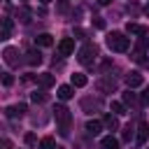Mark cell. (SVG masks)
<instances>
[{"instance_id": "6da1fadb", "label": "cell", "mask_w": 149, "mask_h": 149, "mask_svg": "<svg viewBox=\"0 0 149 149\" xmlns=\"http://www.w3.org/2000/svg\"><path fill=\"white\" fill-rule=\"evenodd\" d=\"M54 119H56V123H58V133L65 137V135L70 133V123H72L70 109L63 107V105H56V107H54Z\"/></svg>"}, {"instance_id": "7a4b0ae2", "label": "cell", "mask_w": 149, "mask_h": 149, "mask_svg": "<svg viewBox=\"0 0 149 149\" xmlns=\"http://www.w3.org/2000/svg\"><path fill=\"white\" fill-rule=\"evenodd\" d=\"M105 42H107V47H109L112 51H116V54H123V51H128V47H130V40H128L123 33H109Z\"/></svg>"}, {"instance_id": "3957f363", "label": "cell", "mask_w": 149, "mask_h": 149, "mask_svg": "<svg viewBox=\"0 0 149 149\" xmlns=\"http://www.w3.org/2000/svg\"><path fill=\"white\" fill-rule=\"evenodd\" d=\"M95 56H98V49H95V44H86V47H81V49H79V54H77V61H79L81 65H91V63L95 61Z\"/></svg>"}, {"instance_id": "277c9868", "label": "cell", "mask_w": 149, "mask_h": 149, "mask_svg": "<svg viewBox=\"0 0 149 149\" xmlns=\"http://www.w3.org/2000/svg\"><path fill=\"white\" fill-rule=\"evenodd\" d=\"M2 56H5V63H7L9 68H16V65H19V49L7 47V49L2 51Z\"/></svg>"}, {"instance_id": "5b68a950", "label": "cell", "mask_w": 149, "mask_h": 149, "mask_svg": "<svg viewBox=\"0 0 149 149\" xmlns=\"http://www.w3.org/2000/svg\"><path fill=\"white\" fill-rule=\"evenodd\" d=\"M74 51V40L72 37H63L61 42H58V54L61 56H70Z\"/></svg>"}, {"instance_id": "8992f818", "label": "cell", "mask_w": 149, "mask_h": 149, "mask_svg": "<svg viewBox=\"0 0 149 149\" xmlns=\"http://www.w3.org/2000/svg\"><path fill=\"white\" fill-rule=\"evenodd\" d=\"M5 114H7L9 119H16V116L21 119V116L26 114V105H21V102H19V105H12V107H7V109H5Z\"/></svg>"}, {"instance_id": "52a82bcc", "label": "cell", "mask_w": 149, "mask_h": 149, "mask_svg": "<svg viewBox=\"0 0 149 149\" xmlns=\"http://www.w3.org/2000/svg\"><path fill=\"white\" fill-rule=\"evenodd\" d=\"M142 74L140 72H128L126 74V84H128V88H135V86H142Z\"/></svg>"}, {"instance_id": "ba28073f", "label": "cell", "mask_w": 149, "mask_h": 149, "mask_svg": "<svg viewBox=\"0 0 149 149\" xmlns=\"http://www.w3.org/2000/svg\"><path fill=\"white\" fill-rule=\"evenodd\" d=\"M26 63H28V65H40V63H42V54H40L37 49H30V51L26 54Z\"/></svg>"}, {"instance_id": "9c48e42d", "label": "cell", "mask_w": 149, "mask_h": 149, "mask_svg": "<svg viewBox=\"0 0 149 149\" xmlns=\"http://www.w3.org/2000/svg\"><path fill=\"white\" fill-rule=\"evenodd\" d=\"M35 81L40 84V86H44V88H49V86H54V74H49V72H44V74H37L35 77Z\"/></svg>"}, {"instance_id": "30bf717a", "label": "cell", "mask_w": 149, "mask_h": 149, "mask_svg": "<svg viewBox=\"0 0 149 149\" xmlns=\"http://www.w3.org/2000/svg\"><path fill=\"white\" fill-rule=\"evenodd\" d=\"M81 107H84L88 114H93L95 109H100V100H93V98H84V100H81Z\"/></svg>"}, {"instance_id": "8fae6325", "label": "cell", "mask_w": 149, "mask_h": 149, "mask_svg": "<svg viewBox=\"0 0 149 149\" xmlns=\"http://www.w3.org/2000/svg\"><path fill=\"white\" fill-rule=\"evenodd\" d=\"M147 137H149V126L144 121H140V126H137V144H144Z\"/></svg>"}, {"instance_id": "7c38bea8", "label": "cell", "mask_w": 149, "mask_h": 149, "mask_svg": "<svg viewBox=\"0 0 149 149\" xmlns=\"http://www.w3.org/2000/svg\"><path fill=\"white\" fill-rule=\"evenodd\" d=\"M126 30H128L130 35H137V37H144V35H147V28H144V26H140V23H128V26H126Z\"/></svg>"}, {"instance_id": "4fadbf2b", "label": "cell", "mask_w": 149, "mask_h": 149, "mask_svg": "<svg viewBox=\"0 0 149 149\" xmlns=\"http://www.w3.org/2000/svg\"><path fill=\"white\" fill-rule=\"evenodd\" d=\"M102 123H105V128H109V130H116V128H119L116 114H105V116H102Z\"/></svg>"}, {"instance_id": "5bb4252c", "label": "cell", "mask_w": 149, "mask_h": 149, "mask_svg": "<svg viewBox=\"0 0 149 149\" xmlns=\"http://www.w3.org/2000/svg\"><path fill=\"white\" fill-rule=\"evenodd\" d=\"M12 28H14L12 19H2V30H0V40H7V37L12 35Z\"/></svg>"}, {"instance_id": "9a60e30c", "label": "cell", "mask_w": 149, "mask_h": 149, "mask_svg": "<svg viewBox=\"0 0 149 149\" xmlns=\"http://www.w3.org/2000/svg\"><path fill=\"white\" fill-rule=\"evenodd\" d=\"M100 144H102V149H119V140H116V137H112V135L102 137V140H100Z\"/></svg>"}, {"instance_id": "2e32d148", "label": "cell", "mask_w": 149, "mask_h": 149, "mask_svg": "<svg viewBox=\"0 0 149 149\" xmlns=\"http://www.w3.org/2000/svg\"><path fill=\"white\" fill-rule=\"evenodd\" d=\"M35 42H37L40 47H51V44H54V37H51L49 33H42V35L35 37Z\"/></svg>"}, {"instance_id": "e0dca14e", "label": "cell", "mask_w": 149, "mask_h": 149, "mask_svg": "<svg viewBox=\"0 0 149 149\" xmlns=\"http://www.w3.org/2000/svg\"><path fill=\"white\" fill-rule=\"evenodd\" d=\"M102 126H105L102 121H95V119H93V121H88V123H86V130H88L91 135H98V133L102 130Z\"/></svg>"}, {"instance_id": "ac0fdd59", "label": "cell", "mask_w": 149, "mask_h": 149, "mask_svg": "<svg viewBox=\"0 0 149 149\" xmlns=\"http://www.w3.org/2000/svg\"><path fill=\"white\" fill-rule=\"evenodd\" d=\"M86 74H81V72H74L72 74V86H77V88H81V86H86Z\"/></svg>"}, {"instance_id": "d6986e66", "label": "cell", "mask_w": 149, "mask_h": 149, "mask_svg": "<svg viewBox=\"0 0 149 149\" xmlns=\"http://www.w3.org/2000/svg\"><path fill=\"white\" fill-rule=\"evenodd\" d=\"M114 86H116L114 79H100L98 81V91H114Z\"/></svg>"}, {"instance_id": "ffe728a7", "label": "cell", "mask_w": 149, "mask_h": 149, "mask_svg": "<svg viewBox=\"0 0 149 149\" xmlns=\"http://www.w3.org/2000/svg\"><path fill=\"white\" fill-rule=\"evenodd\" d=\"M58 98H61V100H70V98H72V86H68V84L58 86Z\"/></svg>"}, {"instance_id": "44dd1931", "label": "cell", "mask_w": 149, "mask_h": 149, "mask_svg": "<svg viewBox=\"0 0 149 149\" xmlns=\"http://www.w3.org/2000/svg\"><path fill=\"white\" fill-rule=\"evenodd\" d=\"M16 19H19L21 23H28V21H30V9H28V7L16 9Z\"/></svg>"}, {"instance_id": "7402d4cb", "label": "cell", "mask_w": 149, "mask_h": 149, "mask_svg": "<svg viewBox=\"0 0 149 149\" xmlns=\"http://www.w3.org/2000/svg\"><path fill=\"white\" fill-rule=\"evenodd\" d=\"M112 112L116 116H121V114H126V105L123 102H112Z\"/></svg>"}, {"instance_id": "603a6c76", "label": "cell", "mask_w": 149, "mask_h": 149, "mask_svg": "<svg viewBox=\"0 0 149 149\" xmlns=\"http://www.w3.org/2000/svg\"><path fill=\"white\" fill-rule=\"evenodd\" d=\"M40 149H54V137H51V135L42 137V142H40Z\"/></svg>"}, {"instance_id": "cb8c5ba5", "label": "cell", "mask_w": 149, "mask_h": 149, "mask_svg": "<svg viewBox=\"0 0 149 149\" xmlns=\"http://www.w3.org/2000/svg\"><path fill=\"white\" fill-rule=\"evenodd\" d=\"M123 105H135V93L133 91H126L123 93Z\"/></svg>"}, {"instance_id": "d4e9b609", "label": "cell", "mask_w": 149, "mask_h": 149, "mask_svg": "<svg viewBox=\"0 0 149 149\" xmlns=\"http://www.w3.org/2000/svg\"><path fill=\"white\" fill-rule=\"evenodd\" d=\"M140 102L142 105H149V86H144V91L140 93Z\"/></svg>"}, {"instance_id": "484cf974", "label": "cell", "mask_w": 149, "mask_h": 149, "mask_svg": "<svg viewBox=\"0 0 149 149\" xmlns=\"http://www.w3.org/2000/svg\"><path fill=\"white\" fill-rule=\"evenodd\" d=\"M30 98H33V102H44V100H47V95H44V93H37V91H35Z\"/></svg>"}, {"instance_id": "4316f807", "label": "cell", "mask_w": 149, "mask_h": 149, "mask_svg": "<svg viewBox=\"0 0 149 149\" xmlns=\"http://www.w3.org/2000/svg\"><path fill=\"white\" fill-rule=\"evenodd\" d=\"M130 137H133V128L126 126V128H123V140H130Z\"/></svg>"}, {"instance_id": "83f0119b", "label": "cell", "mask_w": 149, "mask_h": 149, "mask_svg": "<svg viewBox=\"0 0 149 149\" xmlns=\"http://www.w3.org/2000/svg\"><path fill=\"white\" fill-rule=\"evenodd\" d=\"M12 81H14L12 74H5V77H2V84H5V86H12Z\"/></svg>"}, {"instance_id": "f1b7e54d", "label": "cell", "mask_w": 149, "mask_h": 149, "mask_svg": "<svg viewBox=\"0 0 149 149\" xmlns=\"http://www.w3.org/2000/svg\"><path fill=\"white\" fill-rule=\"evenodd\" d=\"M93 23H95V28H105V21H102V19H98V16L93 19Z\"/></svg>"}, {"instance_id": "f546056e", "label": "cell", "mask_w": 149, "mask_h": 149, "mask_svg": "<svg viewBox=\"0 0 149 149\" xmlns=\"http://www.w3.org/2000/svg\"><path fill=\"white\" fill-rule=\"evenodd\" d=\"M33 142H35V135L28 133V135H26V144H33Z\"/></svg>"}, {"instance_id": "4dcf8cb0", "label": "cell", "mask_w": 149, "mask_h": 149, "mask_svg": "<svg viewBox=\"0 0 149 149\" xmlns=\"http://www.w3.org/2000/svg\"><path fill=\"white\" fill-rule=\"evenodd\" d=\"M98 2H100V5H109L112 0H98Z\"/></svg>"}, {"instance_id": "1f68e13d", "label": "cell", "mask_w": 149, "mask_h": 149, "mask_svg": "<svg viewBox=\"0 0 149 149\" xmlns=\"http://www.w3.org/2000/svg\"><path fill=\"white\" fill-rule=\"evenodd\" d=\"M144 14H147V16H149V2H147V5H144Z\"/></svg>"}, {"instance_id": "d6a6232c", "label": "cell", "mask_w": 149, "mask_h": 149, "mask_svg": "<svg viewBox=\"0 0 149 149\" xmlns=\"http://www.w3.org/2000/svg\"><path fill=\"white\" fill-rule=\"evenodd\" d=\"M40 2H42V5H49V2H51V0H40Z\"/></svg>"}]
</instances>
